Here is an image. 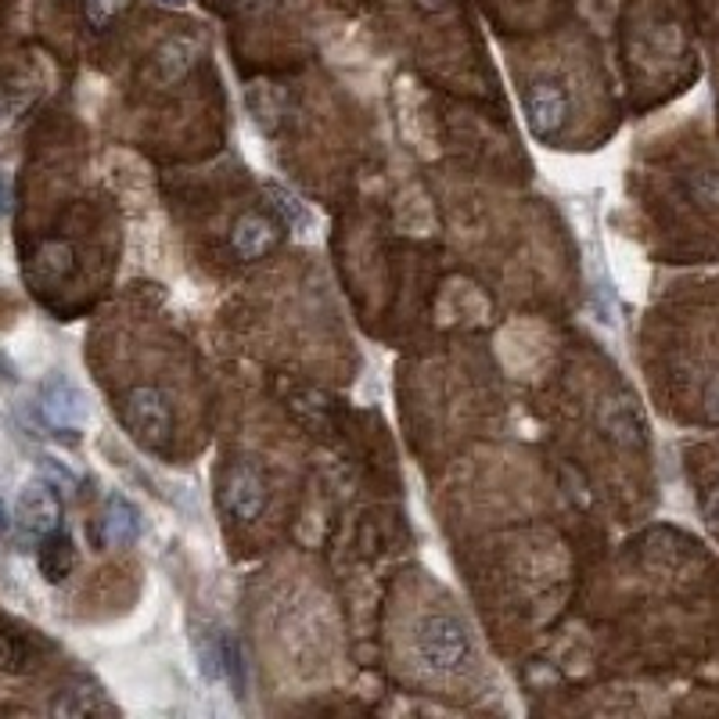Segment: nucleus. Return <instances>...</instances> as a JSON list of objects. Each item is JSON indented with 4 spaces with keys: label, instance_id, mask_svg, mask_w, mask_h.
I'll use <instances>...</instances> for the list:
<instances>
[{
    "label": "nucleus",
    "instance_id": "f257e3e1",
    "mask_svg": "<svg viewBox=\"0 0 719 719\" xmlns=\"http://www.w3.org/2000/svg\"><path fill=\"white\" fill-rule=\"evenodd\" d=\"M410 655L429 677H464L475 666V636L464 627V619L450 611H432V616H421L410 633Z\"/></svg>",
    "mask_w": 719,
    "mask_h": 719
},
{
    "label": "nucleus",
    "instance_id": "f03ea898",
    "mask_svg": "<svg viewBox=\"0 0 719 719\" xmlns=\"http://www.w3.org/2000/svg\"><path fill=\"white\" fill-rule=\"evenodd\" d=\"M120 418H123V429L129 432V439L140 443L145 450H162V443L173 435L170 399L151 385L129 388L120 404Z\"/></svg>",
    "mask_w": 719,
    "mask_h": 719
},
{
    "label": "nucleus",
    "instance_id": "7ed1b4c3",
    "mask_svg": "<svg viewBox=\"0 0 719 719\" xmlns=\"http://www.w3.org/2000/svg\"><path fill=\"white\" fill-rule=\"evenodd\" d=\"M220 504L231 522H256L270 504V486L252 464H231L220 482Z\"/></svg>",
    "mask_w": 719,
    "mask_h": 719
},
{
    "label": "nucleus",
    "instance_id": "20e7f679",
    "mask_svg": "<svg viewBox=\"0 0 719 719\" xmlns=\"http://www.w3.org/2000/svg\"><path fill=\"white\" fill-rule=\"evenodd\" d=\"M15 522L29 540H40L54 529H62V500L51 479H33L26 489L18 493Z\"/></svg>",
    "mask_w": 719,
    "mask_h": 719
},
{
    "label": "nucleus",
    "instance_id": "39448f33",
    "mask_svg": "<svg viewBox=\"0 0 719 719\" xmlns=\"http://www.w3.org/2000/svg\"><path fill=\"white\" fill-rule=\"evenodd\" d=\"M40 414L58 432H79V424L87 418L84 393H79L65 374H51V379L40 385Z\"/></svg>",
    "mask_w": 719,
    "mask_h": 719
},
{
    "label": "nucleus",
    "instance_id": "423d86ee",
    "mask_svg": "<svg viewBox=\"0 0 719 719\" xmlns=\"http://www.w3.org/2000/svg\"><path fill=\"white\" fill-rule=\"evenodd\" d=\"M525 120H529V129H533L540 140L558 137V129L565 126V120H569V98H565V90L558 84H550V79L529 87Z\"/></svg>",
    "mask_w": 719,
    "mask_h": 719
},
{
    "label": "nucleus",
    "instance_id": "0eeeda50",
    "mask_svg": "<svg viewBox=\"0 0 719 719\" xmlns=\"http://www.w3.org/2000/svg\"><path fill=\"white\" fill-rule=\"evenodd\" d=\"M277 241H281V220H270L263 212H249L231 231V252L238 259H263L277 249Z\"/></svg>",
    "mask_w": 719,
    "mask_h": 719
},
{
    "label": "nucleus",
    "instance_id": "6e6552de",
    "mask_svg": "<svg viewBox=\"0 0 719 719\" xmlns=\"http://www.w3.org/2000/svg\"><path fill=\"white\" fill-rule=\"evenodd\" d=\"M140 536V515L120 493H112L109 504H104V518H101V540L112 547H126Z\"/></svg>",
    "mask_w": 719,
    "mask_h": 719
},
{
    "label": "nucleus",
    "instance_id": "1a4fd4ad",
    "mask_svg": "<svg viewBox=\"0 0 719 719\" xmlns=\"http://www.w3.org/2000/svg\"><path fill=\"white\" fill-rule=\"evenodd\" d=\"M37 565H40L47 583H65L69 572H73V565H76V547H73V540H69V533L54 529V533L40 536Z\"/></svg>",
    "mask_w": 719,
    "mask_h": 719
},
{
    "label": "nucleus",
    "instance_id": "9d476101",
    "mask_svg": "<svg viewBox=\"0 0 719 719\" xmlns=\"http://www.w3.org/2000/svg\"><path fill=\"white\" fill-rule=\"evenodd\" d=\"M58 716H101L112 712V705L101 698L98 687H69L62 698L54 702Z\"/></svg>",
    "mask_w": 719,
    "mask_h": 719
},
{
    "label": "nucleus",
    "instance_id": "9b49d317",
    "mask_svg": "<svg viewBox=\"0 0 719 719\" xmlns=\"http://www.w3.org/2000/svg\"><path fill=\"white\" fill-rule=\"evenodd\" d=\"M191 54H195V47L187 44V40H170L159 51V76L162 79H181L187 69H191V62H195Z\"/></svg>",
    "mask_w": 719,
    "mask_h": 719
},
{
    "label": "nucleus",
    "instance_id": "f8f14e48",
    "mask_svg": "<svg viewBox=\"0 0 719 719\" xmlns=\"http://www.w3.org/2000/svg\"><path fill=\"white\" fill-rule=\"evenodd\" d=\"M29 662V647L11 633H0V666L4 669H26Z\"/></svg>",
    "mask_w": 719,
    "mask_h": 719
},
{
    "label": "nucleus",
    "instance_id": "ddd939ff",
    "mask_svg": "<svg viewBox=\"0 0 719 719\" xmlns=\"http://www.w3.org/2000/svg\"><path fill=\"white\" fill-rule=\"evenodd\" d=\"M123 4H126V0H84L87 22H90L94 29H104L123 11Z\"/></svg>",
    "mask_w": 719,
    "mask_h": 719
},
{
    "label": "nucleus",
    "instance_id": "4468645a",
    "mask_svg": "<svg viewBox=\"0 0 719 719\" xmlns=\"http://www.w3.org/2000/svg\"><path fill=\"white\" fill-rule=\"evenodd\" d=\"M266 191H270V198H274V206L281 209V216H285L288 223H296V227H302V223L310 220V216H306V209H302V206L296 202V198H292V195L285 191V187L270 184Z\"/></svg>",
    "mask_w": 719,
    "mask_h": 719
},
{
    "label": "nucleus",
    "instance_id": "2eb2a0df",
    "mask_svg": "<svg viewBox=\"0 0 719 719\" xmlns=\"http://www.w3.org/2000/svg\"><path fill=\"white\" fill-rule=\"evenodd\" d=\"M691 195L698 198L702 206L719 202V176L716 173H694L691 176Z\"/></svg>",
    "mask_w": 719,
    "mask_h": 719
},
{
    "label": "nucleus",
    "instance_id": "dca6fc26",
    "mask_svg": "<svg viewBox=\"0 0 719 719\" xmlns=\"http://www.w3.org/2000/svg\"><path fill=\"white\" fill-rule=\"evenodd\" d=\"M702 515H705V522H709V529H716V533H719V482H716V486L705 489Z\"/></svg>",
    "mask_w": 719,
    "mask_h": 719
},
{
    "label": "nucleus",
    "instance_id": "f3484780",
    "mask_svg": "<svg viewBox=\"0 0 719 719\" xmlns=\"http://www.w3.org/2000/svg\"><path fill=\"white\" fill-rule=\"evenodd\" d=\"M418 4H421L424 11H443V8H446V0H418Z\"/></svg>",
    "mask_w": 719,
    "mask_h": 719
},
{
    "label": "nucleus",
    "instance_id": "a211bd4d",
    "mask_svg": "<svg viewBox=\"0 0 719 719\" xmlns=\"http://www.w3.org/2000/svg\"><path fill=\"white\" fill-rule=\"evenodd\" d=\"M159 4H170V8H184L187 0H159Z\"/></svg>",
    "mask_w": 719,
    "mask_h": 719
}]
</instances>
